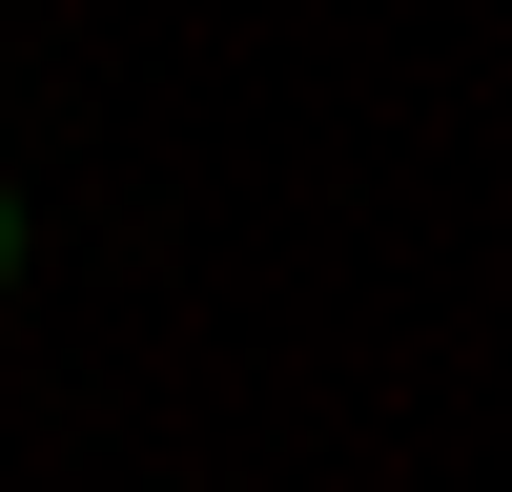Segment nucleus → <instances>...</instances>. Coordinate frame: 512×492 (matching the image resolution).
<instances>
[{
	"label": "nucleus",
	"instance_id": "nucleus-1",
	"mask_svg": "<svg viewBox=\"0 0 512 492\" xmlns=\"http://www.w3.org/2000/svg\"><path fill=\"white\" fill-rule=\"evenodd\" d=\"M0 287H21V205H0Z\"/></svg>",
	"mask_w": 512,
	"mask_h": 492
}]
</instances>
